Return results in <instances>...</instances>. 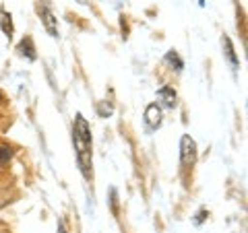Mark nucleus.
Wrapping results in <instances>:
<instances>
[{"mask_svg":"<svg viewBox=\"0 0 248 233\" xmlns=\"http://www.w3.org/2000/svg\"><path fill=\"white\" fill-rule=\"evenodd\" d=\"M73 141H75V149H77V157H79L83 175L89 177L91 172V132H89V124L87 120L79 114L75 118V128H73Z\"/></svg>","mask_w":248,"mask_h":233,"instance_id":"obj_1","label":"nucleus"},{"mask_svg":"<svg viewBox=\"0 0 248 233\" xmlns=\"http://www.w3.org/2000/svg\"><path fill=\"white\" fill-rule=\"evenodd\" d=\"M180 159L184 165H192L197 161V143L188 134H184L180 141Z\"/></svg>","mask_w":248,"mask_h":233,"instance_id":"obj_2","label":"nucleus"},{"mask_svg":"<svg viewBox=\"0 0 248 233\" xmlns=\"http://www.w3.org/2000/svg\"><path fill=\"white\" fill-rule=\"evenodd\" d=\"M145 122L149 124V128H157L159 124H161V110H159L157 103L147 105V110H145Z\"/></svg>","mask_w":248,"mask_h":233,"instance_id":"obj_3","label":"nucleus"},{"mask_svg":"<svg viewBox=\"0 0 248 233\" xmlns=\"http://www.w3.org/2000/svg\"><path fill=\"white\" fill-rule=\"evenodd\" d=\"M40 15H42V21H44L46 29H48V33L56 37V35H58V25H56V19H54V15H52L48 9H46V6L40 11Z\"/></svg>","mask_w":248,"mask_h":233,"instance_id":"obj_4","label":"nucleus"},{"mask_svg":"<svg viewBox=\"0 0 248 233\" xmlns=\"http://www.w3.org/2000/svg\"><path fill=\"white\" fill-rule=\"evenodd\" d=\"M221 44H223V50H226V58L230 60L232 68H238V58H236V52H234V45H232L230 37L223 35V37H221Z\"/></svg>","mask_w":248,"mask_h":233,"instance_id":"obj_5","label":"nucleus"},{"mask_svg":"<svg viewBox=\"0 0 248 233\" xmlns=\"http://www.w3.org/2000/svg\"><path fill=\"white\" fill-rule=\"evenodd\" d=\"M159 97H161V102H164V105H168V107L176 105V91L172 87H161L159 89Z\"/></svg>","mask_w":248,"mask_h":233,"instance_id":"obj_6","label":"nucleus"},{"mask_svg":"<svg viewBox=\"0 0 248 233\" xmlns=\"http://www.w3.org/2000/svg\"><path fill=\"white\" fill-rule=\"evenodd\" d=\"M19 50L23 52V54H27V58H31V60H35V50H33V45H31V40L29 37H25V40L21 42V45H19Z\"/></svg>","mask_w":248,"mask_h":233,"instance_id":"obj_7","label":"nucleus"},{"mask_svg":"<svg viewBox=\"0 0 248 233\" xmlns=\"http://www.w3.org/2000/svg\"><path fill=\"white\" fill-rule=\"evenodd\" d=\"M13 157V149L6 145H0V165H4L6 161H9Z\"/></svg>","mask_w":248,"mask_h":233,"instance_id":"obj_8","label":"nucleus"},{"mask_svg":"<svg viewBox=\"0 0 248 233\" xmlns=\"http://www.w3.org/2000/svg\"><path fill=\"white\" fill-rule=\"evenodd\" d=\"M0 19H2V29H4V33L11 37L13 33V25H11V17H6V13H0Z\"/></svg>","mask_w":248,"mask_h":233,"instance_id":"obj_9","label":"nucleus"},{"mask_svg":"<svg viewBox=\"0 0 248 233\" xmlns=\"http://www.w3.org/2000/svg\"><path fill=\"white\" fill-rule=\"evenodd\" d=\"M166 60H168V62H172V64H176V71H180V68H182V60L178 58V54H176V52H168Z\"/></svg>","mask_w":248,"mask_h":233,"instance_id":"obj_10","label":"nucleus"},{"mask_svg":"<svg viewBox=\"0 0 248 233\" xmlns=\"http://www.w3.org/2000/svg\"><path fill=\"white\" fill-rule=\"evenodd\" d=\"M58 233H66V231H64V227H62V225H60V227H58Z\"/></svg>","mask_w":248,"mask_h":233,"instance_id":"obj_11","label":"nucleus"},{"mask_svg":"<svg viewBox=\"0 0 248 233\" xmlns=\"http://www.w3.org/2000/svg\"><path fill=\"white\" fill-rule=\"evenodd\" d=\"M0 103H2V95H0Z\"/></svg>","mask_w":248,"mask_h":233,"instance_id":"obj_12","label":"nucleus"}]
</instances>
